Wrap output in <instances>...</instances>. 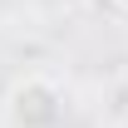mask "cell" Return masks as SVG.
I'll use <instances>...</instances> for the list:
<instances>
[{"instance_id":"1","label":"cell","mask_w":128,"mask_h":128,"mask_svg":"<svg viewBox=\"0 0 128 128\" xmlns=\"http://www.w3.org/2000/svg\"><path fill=\"white\" fill-rule=\"evenodd\" d=\"M5 108H10V123L15 128H59L64 113H69V98H64V89L49 74H25L10 89Z\"/></svg>"},{"instance_id":"2","label":"cell","mask_w":128,"mask_h":128,"mask_svg":"<svg viewBox=\"0 0 128 128\" xmlns=\"http://www.w3.org/2000/svg\"><path fill=\"white\" fill-rule=\"evenodd\" d=\"M113 5H118V10H128V0H113Z\"/></svg>"},{"instance_id":"3","label":"cell","mask_w":128,"mask_h":128,"mask_svg":"<svg viewBox=\"0 0 128 128\" xmlns=\"http://www.w3.org/2000/svg\"><path fill=\"white\" fill-rule=\"evenodd\" d=\"M123 128H128V118H123Z\"/></svg>"}]
</instances>
